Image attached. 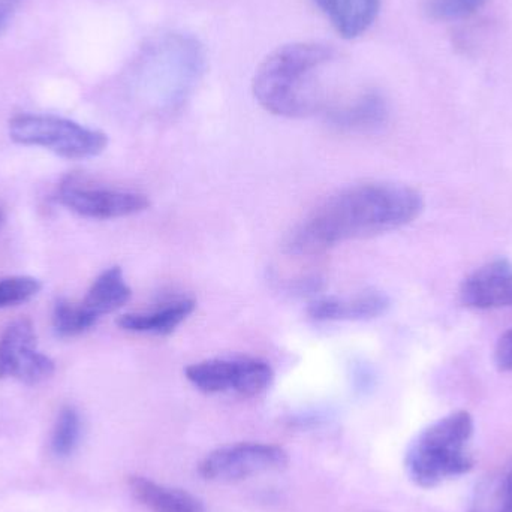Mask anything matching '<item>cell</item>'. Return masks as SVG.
<instances>
[{
  "mask_svg": "<svg viewBox=\"0 0 512 512\" xmlns=\"http://www.w3.org/2000/svg\"><path fill=\"white\" fill-rule=\"evenodd\" d=\"M388 307L387 295L369 291L354 298H321L310 304L307 313L315 321H364L384 315Z\"/></svg>",
  "mask_w": 512,
  "mask_h": 512,
  "instance_id": "30bf717a",
  "label": "cell"
},
{
  "mask_svg": "<svg viewBox=\"0 0 512 512\" xmlns=\"http://www.w3.org/2000/svg\"><path fill=\"white\" fill-rule=\"evenodd\" d=\"M270 364L258 358H215L200 361L186 369V378L207 394L234 393L255 397L264 393L273 382Z\"/></svg>",
  "mask_w": 512,
  "mask_h": 512,
  "instance_id": "5b68a950",
  "label": "cell"
},
{
  "mask_svg": "<svg viewBox=\"0 0 512 512\" xmlns=\"http://www.w3.org/2000/svg\"><path fill=\"white\" fill-rule=\"evenodd\" d=\"M56 366L36 349V334L29 319L12 322L0 337V379L38 385L53 376Z\"/></svg>",
  "mask_w": 512,
  "mask_h": 512,
  "instance_id": "52a82bcc",
  "label": "cell"
},
{
  "mask_svg": "<svg viewBox=\"0 0 512 512\" xmlns=\"http://www.w3.org/2000/svg\"><path fill=\"white\" fill-rule=\"evenodd\" d=\"M336 59L331 45L294 42L268 54L256 69L254 95L264 110L300 119L321 108L319 74Z\"/></svg>",
  "mask_w": 512,
  "mask_h": 512,
  "instance_id": "7a4b0ae2",
  "label": "cell"
},
{
  "mask_svg": "<svg viewBox=\"0 0 512 512\" xmlns=\"http://www.w3.org/2000/svg\"><path fill=\"white\" fill-rule=\"evenodd\" d=\"M9 137L24 146H39L66 159L101 155L108 146L104 132L50 114H18L9 122Z\"/></svg>",
  "mask_w": 512,
  "mask_h": 512,
  "instance_id": "277c9868",
  "label": "cell"
},
{
  "mask_svg": "<svg viewBox=\"0 0 512 512\" xmlns=\"http://www.w3.org/2000/svg\"><path fill=\"white\" fill-rule=\"evenodd\" d=\"M129 490L143 507L152 512H206L191 493L153 483L143 477L129 478Z\"/></svg>",
  "mask_w": 512,
  "mask_h": 512,
  "instance_id": "4fadbf2b",
  "label": "cell"
},
{
  "mask_svg": "<svg viewBox=\"0 0 512 512\" xmlns=\"http://www.w3.org/2000/svg\"><path fill=\"white\" fill-rule=\"evenodd\" d=\"M96 322L98 318L92 315L83 304L77 306L69 301L60 300L54 307L53 327L59 336L74 337L86 333Z\"/></svg>",
  "mask_w": 512,
  "mask_h": 512,
  "instance_id": "e0dca14e",
  "label": "cell"
},
{
  "mask_svg": "<svg viewBox=\"0 0 512 512\" xmlns=\"http://www.w3.org/2000/svg\"><path fill=\"white\" fill-rule=\"evenodd\" d=\"M38 279L30 276H14L0 282V309L26 303L41 291Z\"/></svg>",
  "mask_w": 512,
  "mask_h": 512,
  "instance_id": "d6986e66",
  "label": "cell"
},
{
  "mask_svg": "<svg viewBox=\"0 0 512 512\" xmlns=\"http://www.w3.org/2000/svg\"><path fill=\"white\" fill-rule=\"evenodd\" d=\"M3 219H5V215H3V209L0 207V227H2Z\"/></svg>",
  "mask_w": 512,
  "mask_h": 512,
  "instance_id": "603a6c76",
  "label": "cell"
},
{
  "mask_svg": "<svg viewBox=\"0 0 512 512\" xmlns=\"http://www.w3.org/2000/svg\"><path fill=\"white\" fill-rule=\"evenodd\" d=\"M387 119V101L378 92L361 93L328 113V120L346 131H375L384 126Z\"/></svg>",
  "mask_w": 512,
  "mask_h": 512,
  "instance_id": "7c38bea8",
  "label": "cell"
},
{
  "mask_svg": "<svg viewBox=\"0 0 512 512\" xmlns=\"http://www.w3.org/2000/svg\"><path fill=\"white\" fill-rule=\"evenodd\" d=\"M424 209L417 189L397 183H366L340 191L294 228L289 254L319 255L339 243L369 239L414 222Z\"/></svg>",
  "mask_w": 512,
  "mask_h": 512,
  "instance_id": "6da1fadb",
  "label": "cell"
},
{
  "mask_svg": "<svg viewBox=\"0 0 512 512\" xmlns=\"http://www.w3.org/2000/svg\"><path fill=\"white\" fill-rule=\"evenodd\" d=\"M474 418L457 411L424 429L406 453L409 478L423 489H432L445 481L462 477L475 465L471 450Z\"/></svg>",
  "mask_w": 512,
  "mask_h": 512,
  "instance_id": "3957f363",
  "label": "cell"
},
{
  "mask_svg": "<svg viewBox=\"0 0 512 512\" xmlns=\"http://www.w3.org/2000/svg\"><path fill=\"white\" fill-rule=\"evenodd\" d=\"M132 291L123 277L120 267H111L105 270L90 286L83 306L96 318L116 312L131 300Z\"/></svg>",
  "mask_w": 512,
  "mask_h": 512,
  "instance_id": "9a60e30c",
  "label": "cell"
},
{
  "mask_svg": "<svg viewBox=\"0 0 512 512\" xmlns=\"http://www.w3.org/2000/svg\"><path fill=\"white\" fill-rule=\"evenodd\" d=\"M489 0H429L426 11L438 21H457L471 17L487 5Z\"/></svg>",
  "mask_w": 512,
  "mask_h": 512,
  "instance_id": "ffe728a7",
  "label": "cell"
},
{
  "mask_svg": "<svg viewBox=\"0 0 512 512\" xmlns=\"http://www.w3.org/2000/svg\"><path fill=\"white\" fill-rule=\"evenodd\" d=\"M495 363L502 372H512V328L502 334L496 345Z\"/></svg>",
  "mask_w": 512,
  "mask_h": 512,
  "instance_id": "44dd1931",
  "label": "cell"
},
{
  "mask_svg": "<svg viewBox=\"0 0 512 512\" xmlns=\"http://www.w3.org/2000/svg\"><path fill=\"white\" fill-rule=\"evenodd\" d=\"M60 204L77 215L90 219H117L149 209L150 200L138 192L90 188L66 183L59 192Z\"/></svg>",
  "mask_w": 512,
  "mask_h": 512,
  "instance_id": "ba28073f",
  "label": "cell"
},
{
  "mask_svg": "<svg viewBox=\"0 0 512 512\" xmlns=\"http://www.w3.org/2000/svg\"><path fill=\"white\" fill-rule=\"evenodd\" d=\"M197 303L191 298L173 301L161 309L146 313H126L117 319V325L123 330L144 334H171L194 312Z\"/></svg>",
  "mask_w": 512,
  "mask_h": 512,
  "instance_id": "5bb4252c",
  "label": "cell"
},
{
  "mask_svg": "<svg viewBox=\"0 0 512 512\" xmlns=\"http://www.w3.org/2000/svg\"><path fill=\"white\" fill-rule=\"evenodd\" d=\"M288 463V453L279 445L240 442L212 451L198 471L204 480L213 483H237L256 475L282 471Z\"/></svg>",
  "mask_w": 512,
  "mask_h": 512,
  "instance_id": "8992f818",
  "label": "cell"
},
{
  "mask_svg": "<svg viewBox=\"0 0 512 512\" xmlns=\"http://www.w3.org/2000/svg\"><path fill=\"white\" fill-rule=\"evenodd\" d=\"M342 38L364 35L378 18L381 0H313Z\"/></svg>",
  "mask_w": 512,
  "mask_h": 512,
  "instance_id": "8fae6325",
  "label": "cell"
},
{
  "mask_svg": "<svg viewBox=\"0 0 512 512\" xmlns=\"http://www.w3.org/2000/svg\"><path fill=\"white\" fill-rule=\"evenodd\" d=\"M81 420L78 412L68 406L60 411L51 436V450L57 457H68L80 442Z\"/></svg>",
  "mask_w": 512,
  "mask_h": 512,
  "instance_id": "ac0fdd59",
  "label": "cell"
},
{
  "mask_svg": "<svg viewBox=\"0 0 512 512\" xmlns=\"http://www.w3.org/2000/svg\"><path fill=\"white\" fill-rule=\"evenodd\" d=\"M460 298L472 309L512 306V264L507 259L487 262L469 274L460 286Z\"/></svg>",
  "mask_w": 512,
  "mask_h": 512,
  "instance_id": "9c48e42d",
  "label": "cell"
},
{
  "mask_svg": "<svg viewBox=\"0 0 512 512\" xmlns=\"http://www.w3.org/2000/svg\"><path fill=\"white\" fill-rule=\"evenodd\" d=\"M471 512H512V460L481 481Z\"/></svg>",
  "mask_w": 512,
  "mask_h": 512,
  "instance_id": "2e32d148",
  "label": "cell"
},
{
  "mask_svg": "<svg viewBox=\"0 0 512 512\" xmlns=\"http://www.w3.org/2000/svg\"><path fill=\"white\" fill-rule=\"evenodd\" d=\"M18 5H20V0H0V33L11 23Z\"/></svg>",
  "mask_w": 512,
  "mask_h": 512,
  "instance_id": "7402d4cb",
  "label": "cell"
}]
</instances>
